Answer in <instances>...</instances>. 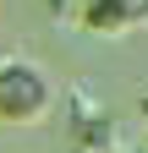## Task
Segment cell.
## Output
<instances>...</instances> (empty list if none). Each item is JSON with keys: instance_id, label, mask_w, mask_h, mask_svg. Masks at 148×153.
<instances>
[{"instance_id": "6da1fadb", "label": "cell", "mask_w": 148, "mask_h": 153, "mask_svg": "<svg viewBox=\"0 0 148 153\" xmlns=\"http://www.w3.org/2000/svg\"><path fill=\"white\" fill-rule=\"evenodd\" d=\"M49 104H55V88L33 60H0V120L28 126L49 115Z\"/></svg>"}, {"instance_id": "7a4b0ae2", "label": "cell", "mask_w": 148, "mask_h": 153, "mask_svg": "<svg viewBox=\"0 0 148 153\" xmlns=\"http://www.w3.org/2000/svg\"><path fill=\"white\" fill-rule=\"evenodd\" d=\"M110 11H115L121 27H143L148 22V0H110Z\"/></svg>"}]
</instances>
